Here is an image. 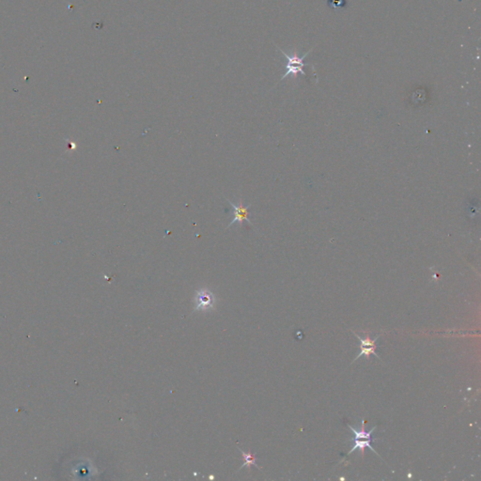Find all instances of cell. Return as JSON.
Masks as SVG:
<instances>
[{
  "instance_id": "cell-1",
  "label": "cell",
  "mask_w": 481,
  "mask_h": 481,
  "mask_svg": "<svg viewBox=\"0 0 481 481\" xmlns=\"http://www.w3.org/2000/svg\"><path fill=\"white\" fill-rule=\"evenodd\" d=\"M278 48H279V47H278ZM279 50L282 53V55L287 58V72L285 73V75L281 77V80L285 79V78H286L287 77H289L290 75H293L294 77H296V75H298V74H302L303 76H307L306 73L303 70V68L306 66V64L304 63V59H305V57L313 50V48L310 49L307 53H306L304 56H301V57H298V56H295V55L293 56H290L288 54H286L282 49L279 48Z\"/></svg>"
},
{
  "instance_id": "cell-2",
  "label": "cell",
  "mask_w": 481,
  "mask_h": 481,
  "mask_svg": "<svg viewBox=\"0 0 481 481\" xmlns=\"http://www.w3.org/2000/svg\"><path fill=\"white\" fill-rule=\"evenodd\" d=\"M353 333L356 335V337L358 338V340L360 342V344H359L360 352H359L358 356H356V358L354 359L353 363L356 362V360H357L358 358H360L362 356H366V358H367L368 360H370V356H371V355L376 356L377 358L380 359V357L377 355L376 353V342L377 340H378V338L380 337V335H378L377 337H375L374 339H370V331H369V332H365V335H366L365 338L359 336V335H357L355 332H353Z\"/></svg>"
},
{
  "instance_id": "cell-3",
  "label": "cell",
  "mask_w": 481,
  "mask_h": 481,
  "mask_svg": "<svg viewBox=\"0 0 481 481\" xmlns=\"http://www.w3.org/2000/svg\"><path fill=\"white\" fill-rule=\"evenodd\" d=\"M215 295L208 289H202L195 293V310H207L215 307Z\"/></svg>"
},
{
  "instance_id": "cell-4",
  "label": "cell",
  "mask_w": 481,
  "mask_h": 481,
  "mask_svg": "<svg viewBox=\"0 0 481 481\" xmlns=\"http://www.w3.org/2000/svg\"><path fill=\"white\" fill-rule=\"evenodd\" d=\"M227 201L230 203V205L232 206V208H233V216H234L233 220L230 222V225L228 226V228L235 223H238L241 226L242 224L244 223V221H247L248 223L252 224L250 219L248 218V217H249V206L244 207V205H243V200H242V199H240V201H239L237 205L233 204V203L230 201L229 199H227Z\"/></svg>"
},
{
  "instance_id": "cell-5",
  "label": "cell",
  "mask_w": 481,
  "mask_h": 481,
  "mask_svg": "<svg viewBox=\"0 0 481 481\" xmlns=\"http://www.w3.org/2000/svg\"><path fill=\"white\" fill-rule=\"evenodd\" d=\"M372 441H375V439H355V446L352 447V449L350 450L348 455L353 453L354 451H356L357 449H359V450L361 451L363 458H364L365 449H366V447H369L372 452H374V453L379 456V454L377 453L376 451H375V449L370 445ZM379 457H380V456H379Z\"/></svg>"
},
{
  "instance_id": "cell-6",
  "label": "cell",
  "mask_w": 481,
  "mask_h": 481,
  "mask_svg": "<svg viewBox=\"0 0 481 481\" xmlns=\"http://www.w3.org/2000/svg\"><path fill=\"white\" fill-rule=\"evenodd\" d=\"M241 452H242V455H243V458H244V463L242 465V468L247 467L249 468L250 466H256V467L260 469L259 466H258V464L256 463V457H255V454L252 453H246L243 451L242 449H240Z\"/></svg>"
}]
</instances>
